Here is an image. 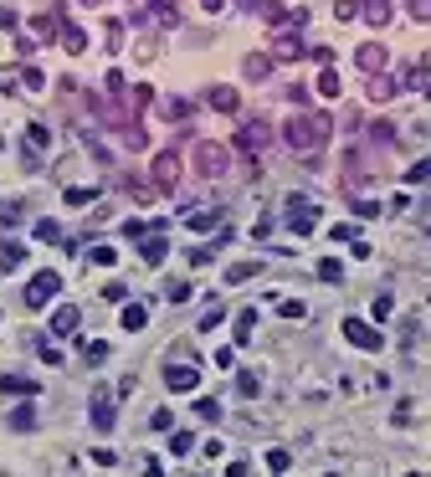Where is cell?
Wrapping results in <instances>:
<instances>
[{
	"label": "cell",
	"mask_w": 431,
	"mask_h": 477,
	"mask_svg": "<svg viewBox=\"0 0 431 477\" xmlns=\"http://www.w3.org/2000/svg\"><path fill=\"white\" fill-rule=\"evenodd\" d=\"M329 134H334V118L329 113H298V118L283 123V144L298 149V155H318V149L329 144Z\"/></svg>",
	"instance_id": "cell-1"
},
{
	"label": "cell",
	"mask_w": 431,
	"mask_h": 477,
	"mask_svg": "<svg viewBox=\"0 0 431 477\" xmlns=\"http://www.w3.org/2000/svg\"><path fill=\"white\" fill-rule=\"evenodd\" d=\"M226 164H231V149H226V144H211V139L196 144V175H201V180H221Z\"/></svg>",
	"instance_id": "cell-2"
},
{
	"label": "cell",
	"mask_w": 431,
	"mask_h": 477,
	"mask_svg": "<svg viewBox=\"0 0 431 477\" xmlns=\"http://www.w3.org/2000/svg\"><path fill=\"white\" fill-rule=\"evenodd\" d=\"M267 144H272V123H267V118H247L242 128H236V149H242V155L257 159Z\"/></svg>",
	"instance_id": "cell-3"
},
{
	"label": "cell",
	"mask_w": 431,
	"mask_h": 477,
	"mask_svg": "<svg viewBox=\"0 0 431 477\" xmlns=\"http://www.w3.org/2000/svg\"><path fill=\"white\" fill-rule=\"evenodd\" d=\"M149 180H155L159 195H169V190L180 185V155H175V149H159V155H155V164H149Z\"/></svg>",
	"instance_id": "cell-4"
},
{
	"label": "cell",
	"mask_w": 431,
	"mask_h": 477,
	"mask_svg": "<svg viewBox=\"0 0 431 477\" xmlns=\"http://www.w3.org/2000/svg\"><path fill=\"white\" fill-rule=\"evenodd\" d=\"M344 339H349L354 349H364V354H380V349H385V334L370 329L364 318H344Z\"/></svg>",
	"instance_id": "cell-5"
},
{
	"label": "cell",
	"mask_w": 431,
	"mask_h": 477,
	"mask_svg": "<svg viewBox=\"0 0 431 477\" xmlns=\"http://www.w3.org/2000/svg\"><path fill=\"white\" fill-rule=\"evenodd\" d=\"M308 47H303V36L298 31H272V41H267V57L272 62H298Z\"/></svg>",
	"instance_id": "cell-6"
},
{
	"label": "cell",
	"mask_w": 431,
	"mask_h": 477,
	"mask_svg": "<svg viewBox=\"0 0 431 477\" xmlns=\"http://www.w3.org/2000/svg\"><path fill=\"white\" fill-rule=\"evenodd\" d=\"M57 288H62L57 272H36L31 283H26V308H47V303L57 298Z\"/></svg>",
	"instance_id": "cell-7"
},
{
	"label": "cell",
	"mask_w": 431,
	"mask_h": 477,
	"mask_svg": "<svg viewBox=\"0 0 431 477\" xmlns=\"http://www.w3.org/2000/svg\"><path fill=\"white\" fill-rule=\"evenodd\" d=\"M164 385L175 390V395H185V390L201 385V370H196V364H185V359H175V364H164Z\"/></svg>",
	"instance_id": "cell-8"
},
{
	"label": "cell",
	"mask_w": 431,
	"mask_h": 477,
	"mask_svg": "<svg viewBox=\"0 0 431 477\" xmlns=\"http://www.w3.org/2000/svg\"><path fill=\"white\" fill-rule=\"evenodd\" d=\"M288 226H293L298 236H308V231L318 226V206H308L303 195H293V201H288Z\"/></svg>",
	"instance_id": "cell-9"
},
{
	"label": "cell",
	"mask_w": 431,
	"mask_h": 477,
	"mask_svg": "<svg viewBox=\"0 0 431 477\" xmlns=\"http://www.w3.org/2000/svg\"><path fill=\"white\" fill-rule=\"evenodd\" d=\"M93 426L113 431V390H108V385H93Z\"/></svg>",
	"instance_id": "cell-10"
},
{
	"label": "cell",
	"mask_w": 431,
	"mask_h": 477,
	"mask_svg": "<svg viewBox=\"0 0 431 477\" xmlns=\"http://www.w3.org/2000/svg\"><path fill=\"white\" fill-rule=\"evenodd\" d=\"M139 242H144V247H139V257H144V267H159L164 257H169V242H164V231H144Z\"/></svg>",
	"instance_id": "cell-11"
},
{
	"label": "cell",
	"mask_w": 431,
	"mask_h": 477,
	"mask_svg": "<svg viewBox=\"0 0 431 477\" xmlns=\"http://www.w3.org/2000/svg\"><path fill=\"white\" fill-rule=\"evenodd\" d=\"M77 323H82V308H77V303H62V308L52 313V334H57V339H72Z\"/></svg>",
	"instance_id": "cell-12"
},
{
	"label": "cell",
	"mask_w": 431,
	"mask_h": 477,
	"mask_svg": "<svg viewBox=\"0 0 431 477\" xmlns=\"http://www.w3.org/2000/svg\"><path fill=\"white\" fill-rule=\"evenodd\" d=\"M354 67L359 72H380L385 67V47H380V41H364V47L354 52Z\"/></svg>",
	"instance_id": "cell-13"
},
{
	"label": "cell",
	"mask_w": 431,
	"mask_h": 477,
	"mask_svg": "<svg viewBox=\"0 0 431 477\" xmlns=\"http://www.w3.org/2000/svg\"><path fill=\"white\" fill-rule=\"evenodd\" d=\"M364 93H370L375 103H391V98L401 93V82H396V77H385V72H370V88H364Z\"/></svg>",
	"instance_id": "cell-14"
},
{
	"label": "cell",
	"mask_w": 431,
	"mask_h": 477,
	"mask_svg": "<svg viewBox=\"0 0 431 477\" xmlns=\"http://www.w3.org/2000/svg\"><path fill=\"white\" fill-rule=\"evenodd\" d=\"M221 215H226L221 206H206V211H190L185 226H190V231H211V226H221Z\"/></svg>",
	"instance_id": "cell-15"
},
{
	"label": "cell",
	"mask_w": 431,
	"mask_h": 477,
	"mask_svg": "<svg viewBox=\"0 0 431 477\" xmlns=\"http://www.w3.org/2000/svg\"><path fill=\"white\" fill-rule=\"evenodd\" d=\"M0 395H36L31 375H0Z\"/></svg>",
	"instance_id": "cell-16"
},
{
	"label": "cell",
	"mask_w": 431,
	"mask_h": 477,
	"mask_svg": "<svg viewBox=\"0 0 431 477\" xmlns=\"http://www.w3.org/2000/svg\"><path fill=\"white\" fill-rule=\"evenodd\" d=\"M359 16L370 21V26H385V21H391V0H359Z\"/></svg>",
	"instance_id": "cell-17"
},
{
	"label": "cell",
	"mask_w": 431,
	"mask_h": 477,
	"mask_svg": "<svg viewBox=\"0 0 431 477\" xmlns=\"http://www.w3.org/2000/svg\"><path fill=\"white\" fill-rule=\"evenodd\" d=\"M62 47H67L72 57H77V52H88V31L72 26V21H62Z\"/></svg>",
	"instance_id": "cell-18"
},
{
	"label": "cell",
	"mask_w": 431,
	"mask_h": 477,
	"mask_svg": "<svg viewBox=\"0 0 431 477\" xmlns=\"http://www.w3.org/2000/svg\"><path fill=\"white\" fill-rule=\"evenodd\" d=\"M118 323H123L128 334H139L144 323H149V308H144V303H123V318H118Z\"/></svg>",
	"instance_id": "cell-19"
},
{
	"label": "cell",
	"mask_w": 431,
	"mask_h": 477,
	"mask_svg": "<svg viewBox=\"0 0 431 477\" xmlns=\"http://www.w3.org/2000/svg\"><path fill=\"white\" fill-rule=\"evenodd\" d=\"M267 72H272V57H262V52H257V57H247V62H242V77H247V82H262Z\"/></svg>",
	"instance_id": "cell-20"
},
{
	"label": "cell",
	"mask_w": 431,
	"mask_h": 477,
	"mask_svg": "<svg viewBox=\"0 0 431 477\" xmlns=\"http://www.w3.org/2000/svg\"><path fill=\"white\" fill-rule=\"evenodd\" d=\"M206 98H211V108H221V113H236V108H242V103H236V88H221V82H216Z\"/></svg>",
	"instance_id": "cell-21"
},
{
	"label": "cell",
	"mask_w": 431,
	"mask_h": 477,
	"mask_svg": "<svg viewBox=\"0 0 431 477\" xmlns=\"http://www.w3.org/2000/svg\"><path fill=\"white\" fill-rule=\"evenodd\" d=\"M257 272H262V262H236V267H226V288H236V283H252Z\"/></svg>",
	"instance_id": "cell-22"
},
{
	"label": "cell",
	"mask_w": 431,
	"mask_h": 477,
	"mask_svg": "<svg viewBox=\"0 0 431 477\" xmlns=\"http://www.w3.org/2000/svg\"><path fill=\"white\" fill-rule=\"evenodd\" d=\"M21 262H26V247H21V242H6V247H0V267H6V272H16Z\"/></svg>",
	"instance_id": "cell-23"
},
{
	"label": "cell",
	"mask_w": 431,
	"mask_h": 477,
	"mask_svg": "<svg viewBox=\"0 0 431 477\" xmlns=\"http://www.w3.org/2000/svg\"><path fill=\"white\" fill-rule=\"evenodd\" d=\"M339 88H344L339 72H334V67H323V72H318V93H323V98H339Z\"/></svg>",
	"instance_id": "cell-24"
},
{
	"label": "cell",
	"mask_w": 431,
	"mask_h": 477,
	"mask_svg": "<svg viewBox=\"0 0 431 477\" xmlns=\"http://www.w3.org/2000/svg\"><path fill=\"white\" fill-rule=\"evenodd\" d=\"M252 329H257V313H252V308H242V313H236V344H247V339H252Z\"/></svg>",
	"instance_id": "cell-25"
},
{
	"label": "cell",
	"mask_w": 431,
	"mask_h": 477,
	"mask_svg": "<svg viewBox=\"0 0 431 477\" xmlns=\"http://www.w3.org/2000/svg\"><path fill=\"white\" fill-rule=\"evenodd\" d=\"M31 426H36V410L31 405H16L11 410V431H31Z\"/></svg>",
	"instance_id": "cell-26"
},
{
	"label": "cell",
	"mask_w": 431,
	"mask_h": 477,
	"mask_svg": "<svg viewBox=\"0 0 431 477\" xmlns=\"http://www.w3.org/2000/svg\"><path fill=\"white\" fill-rule=\"evenodd\" d=\"M169 451H175V457H190V451H196V437H190V431H175V437H169Z\"/></svg>",
	"instance_id": "cell-27"
},
{
	"label": "cell",
	"mask_w": 431,
	"mask_h": 477,
	"mask_svg": "<svg viewBox=\"0 0 431 477\" xmlns=\"http://www.w3.org/2000/svg\"><path fill=\"white\" fill-rule=\"evenodd\" d=\"M26 144H31V149H47V144H52V128H47V123H31V128H26Z\"/></svg>",
	"instance_id": "cell-28"
},
{
	"label": "cell",
	"mask_w": 431,
	"mask_h": 477,
	"mask_svg": "<svg viewBox=\"0 0 431 477\" xmlns=\"http://www.w3.org/2000/svg\"><path fill=\"white\" fill-rule=\"evenodd\" d=\"M236 390H242V395L252 400V395H262V380H257L252 370H242V375H236Z\"/></svg>",
	"instance_id": "cell-29"
},
{
	"label": "cell",
	"mask_w": 431,
	"mask_h": 477,
	"mask_svg": "<svg viewBox=\"0 0 431 477\" xmlns=\"http://www.w3.org/2000/svg\"><path fill=\"white\" fill-rule=\"evenodd\" d=\"M196 416L216 426V421H221V400H211V395H206V400H196Z\"/></svg>",
	"instance_id": "cell-30"
},
{
	"label": "cell",
	"mask_w": 431,
	"mask_h": 477,
	"mask_svg": "<svg viewBox=\"0 0 431 477\" xmlns=\"http://www.w3.org/2000/svg\"><path fill=\"white\" fill-rule=\"evenodd\" d=\"M318 277H323V283H339V277H344V262H334V257H323V262H318Z\"/></svg>",
	"instance_id": "cell-31"
},
{
	"label": "cell",
	"mask_w": 431,
	"mask_h": 477,
	"mask_svg": "<svg viewBox=\"0 0 431 477\" xmlns=\"http://www.w3.org/2000/svg\"><path fill=\"white\" fill-rule=\"evenodd\" d=\"M88 201H98L93 185H72V190H67V206H88Z\"/></svg>",
	"instance_id": "cell-32"
},
{
	"label": "cell",
	"mask_w": 431,
	"mask_h": 477,
	"mask_svg": "<svg viewBox=\"0 0 431 477\" xmlns=\"http://www.w3.org/2000/svg\"><path fill=\"white\" fill-rule=\"evenodd\" d=\"M164 118H175V123L190 118V103H185V98H169V103H164Z\"/></svg>",
	"instance_id": "cell-33"
},
{
	"label": "cell",
	"mask_w": 431,
	"mask_h": 477,
	"mask_svg": "<svg viewBox=\"0 0 431 477\" xmlns=\"http://www.w3.org/2000/svg\"><path fill=\"white\" fill-rule=\"evenodd\" d=\"M36 242H62V226L57 221H36Z\"/></svg>",
	"instance_id": "cell-34"
},
{
	"label": "cell",
	"mask_w": 431,
	"mask_h": 477,
	"mask_svg": "<svg viewBox=\"0 0 431 477\" xmlns=\"http://www.w3.org/2000/svg\"><path fill=\"white\" fill-rule=\"evenodd\" d=\"M21 221V201H0V226H16Z\"/></svg>",
	"instance_id": "cell-35"
},
{
	"label": "cell",
	"mask_w": 431,
	"mask_h": 477,
	"mask_svg": "<svg viewBox=\"0 0 431 477\" xmlns=\"http://www.w3.org/2000/svg\"><path fill=\"white\" fill-rule=\"evenodd\" d=\"M405 180H411V185H426V180H431V159L411 164V169H405Z\"/></svg>",
	"instance_id": "cell-36"
},
{
	"label": "cell",
	"mask_w": 431,
	"mask_h": 477,
	"mask_svg": "<svg viewBox=\"0 0 431 477\" xmlns=\"http://www.w3.org/2000/svg\"><path fill=\"white\" fill-rule=\"evenodd\" d=\"M21 88H31V93H36V88H47V77H41L36 67H21Z\"/></svg>",
	"instance_id": "cell-37"
},
{
	"label": "cell",
	"mask_w": 431,
	"mask_h": 477,
	"mask_svg": "<svg viewBox=\"0 0 431 477\" xmlns=\"http://www.w3.org/2000/svg\"><path fill=\"white\" fill-rule=\"evenodd\" d=\"M149 426H155V431H175V410H155Z\"/></svg>",
	"instance_id": "cell-38"
},
{
	"label": "cell",
	"mask_w": 431,
	"mask_h": 477,
	"mask_svg": "<svg viewBox=\"0 0 431 477\" xmlns=\"http://www.w3.org/2000/svg\"><path fill=\"white\" fill-rule=\"evenodd\" d=\"M88 257H93V262H98V267H113V262H118V252H113V247H93Z\"/></svg>",
	"instance_id": "cell-39"
},
{
	"label": "cell",
	"mask_w": 431,
	"mask_h": 477,
	"mask_svg": "<svg viewBox=\"0 0 431 477\" xmlns=\"http://www.w3.org/2000/svg\"><path fill=\"white\" fill-rule=\"evenodd\" d=\"M226 318V308H221V303H211V308L201 313V329H216V323H221Z\"/></svg>",
	"instance_id": "cell-40"
},
{
	"label": "cell",
	"mask_w": 431,
	"mask_h": 477,
	"mask_svg": "<svg viewBox=\"0 0 431 477\" xmlns=\"http://www.w3.org/2000/svg\"><path fill=\"white\" fill-rule=\"evenodd\" d=\"M21 88V67H6L0 72V93H16Z\"/></svg>",
	"instance_id": "cell-41"
},
{
	"label": "cell",
	"mask_w": 431,
	"mask_h": 477,
	"mask_svg": "<svg viewBox=\"0 0 431 477\" xmlns=\"http://www.w3.org/2000/svg\"><path fill=\"white\" fill-rule=\"evenodd\" d=\"M82 354H88V364H103V359H108V344H103V339H93Z\"/></svg>",
	"instance_id": "cell-42"
},
{
	"label": "cell",
	"mask_w": 431,
	"mask_h": 477,
	"mask_svg": "<svg viewBox=\"0 0 431 477\" xmlns=\"http://www.w3.org/2000/svg\"><path fill=\"white\" fill-rule=\"evenodd\" d=\"M277 313H283V318H303L308 308H303V303H298V298H288V303H277Z\"/></svg>",
	"instance_id": "cell-43"
},
{
	"label": "cell",
	"mask_w": 431,
	"mask_h": 477,
	"mask_svg": "<svg viewBox=\"0 0 431 477\" xmlns=\"http://www.w3.org/2000/svg\"><path fill=\"white\" fill-rule=\"evenodd\" d=\"M103 88H108V98H118L128 82H123V72H108V77H103Z\"/></svg>",
	"instance_id": "cell-44"
},
{
	"label": "cell",
	"mask_w": 431,
	"mask_h": 477,
	"mask_svg": "<svg viewBox=\"0 0 431 477\" xmlns=\"http://www.w3.org/2000/svg\"><path fill=\"white\" fill-rule=\"evenodd\" d=\"M334 16H339V21H354V16H359V0H339Z\"/></svg>",
	"instance_id": "cell-45"
},
{
	"label": "cell",
	"mask_w": 431,
	"mask_h": 477,
	"mask_svg": "<svg viewBox=\"0 0 431 477\" xmlns=\"http://www.w3.org/2000/svg\"><path fill=\"white\" fill-rule=\"evenodd\" d=\"M267 467H272V472H288L293 457H288V451H267Z\"/></svg>",
	"instance_id": "cell-46"
},
{
	"label": "cell",
	"mask_w": 431,
	"mask_h": 477,
	"mask_svg": "<svg viewBox=\"0 0 431 477\" xmlns=\"http://www.w3.org/2000/svg\"><path fill=\"white\" fill-rule=\"evenodd\" d=\"M349 211H354V215H364V221H375V215H380V206H375V201H354Z\"/></svg>",
	"instance_id": "cell-47"
},
{
	"label": "cell",
	"mask_w": 431,
	"mask_h": 477,
	"mask_svg": "<svg viewBox=\"0 0 431 477\" xmlns=\"http://www.w3.org/2000/svg\"><path fill=\"white\" fill-rule=\"evenodd\" d=\"M103 298H108V303H128V288H123V283H108Z\"/></svg>",
	"instance_id": "cell-48"
},
{
	"label": "cell",
	"mask_w": 431,
	"mask_h": 477,
	"mask_svg": "<svg viewBox=\"0 0 431 477\" xmlns=\"http://www.w3.org/2000/svg\"><path fill=\"white\" fill-rule=\"evenodd\" d=\"M391 308H396V298L380 293V298H375V318H391Z\"/></svg>",
	"instance_id": "cell-49"
},
{
	"label": "cell",
	"mask_w": 431,
	"mask_h": 477,
	"mask_svg": "<svg viewBox=\"0 0 431 477\" xmlns=\"http://www.w3.org/2000/svg\"><path fill=\"white\" fill-rule=\"evenodd\" d=\"M93 462H98V467H118V451H108V447H98V451H93Z\"/></svg>",
	"instance_id": "cell-50"
},
{
	"label": "cell",
	"mask_w": 431,
	"mask_h": 477,
	"mask_svg": "<svg viewBox=\"0 0 431 477\" xmlns=\"http://www.w3.org/2000/svg\"><path fill=\"white\" fill-rule=\"evenodd\" d=\"M41 359H47V364H62V349H57L52 339H41Z\"/></svg>",
	"instance_id": "cell-51"
},
{
	"label": "cell",
	"mask_w": 431,
	"mask_h": 477,
	"mask_svg": "<svg viewBox=\"0 0 431 477\" xmlns=\"http://www.w3.org/2000/svg\"><path fill=\"white\" fill-rule=\"evenodd\" d=\"M108 47H113V52L123 47V26H118V21H108Z\"/></svg>",
	"instance_id": "cell-52"
},
{
	"label": "cell",
	"mask_w": 431,
	"mask_h": 477,
	"mask_svg": "<svg viewBox=\"0 0 431 477\" xmlns=\"http://www.w3.org/2000/svg\"><path fill=\"white\" fill-rule=\"evenodd\" d=\"M190 298V283H169V303H185Z\"/></svg>",
	"instance_id": "cell-53"
},
{
	"label": "cell",
	"mask_w": 431,
	"mask_h": 477,
	"mask_svg": "<svg viewBox=\"0 0 431 477\" xmlns=\"http://www.w3.org/2000/svg\"><path fill=\"white\" fill-rule=\"evenodd\" d=\"M411 16H416V21H431V0H411Z\"/></svg>",
	"instance_id": "cell-54"
},
{
	"label": "cell",
	"mask_w": 431,
	"mask_h": 477,
	"mask_svg": "<svg viewBox=\"0 0 431 477\" xmlns=\"http://www.w3.org/2000/svg\"><path fill=\"white\" fill-rule=\"evenodd\" d=\"M226 6V0H201V11H221Z\"/></svg>",
	"instance_id": "cell-55"
},
{
	"label": "cell",
	"mask_w": 431,
	"mask_h": 477,
	"mask_svg": "<svg viewBox=\"0 0 431 477\" xmlns=\"http://www.w3.org/2000/svg\"><path fill=\"white\" fill-rule=\"evenodd\" d=\"M236 6H242V11H257V6H262V0H236Z\"/></svg>",
	"instance_id": "cell-56"
},
{
	"label": "cell",
	"mask_w": 431,
	"mask_h": 477,
	"mask_svg": "<svg viewBox=\"0 0 431 477\" xmlns=\"http://www.w3.org/2000/svg\"><path fill=\"white\" fill-rule=\"evenodd\" d=\"M426 98H431V88H426Z\"/></svg>",
	"instance_id": "cell-57"
}]
</instances>
